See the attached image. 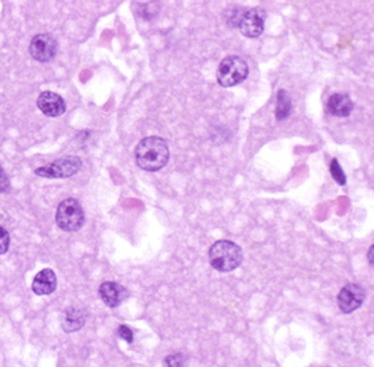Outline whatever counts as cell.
Masks as SVG:
<instances>
[{
    "instance_id": "8",
    "label": "cell",
    "mask_w": 374,
    "mask_h": 367,
    "mask_svg": "<svg viewBox=\"0 0 374 367\" xmlns=\"http://www.w3.org/2000/svg\"><path fill=\"white\" fill-rule=\"evenodd\" d=\"M366 300V291L357 283H347L338 295V305L343 314H352L361 307Z\"/></svg>"
},
{
    "instance_id": "3",
    "label": "cell",
    "mask_w": 374,
    "mask_h": 367,
    "mask_svg": "<svg viewBox=\"0 0 374 367\" xmlns=\"http://www.w3.org/2000/svg\"><path fill=\"white\" fill-rule=\"evenodd\" d=\"M55 223L65 233H76L86 223L83 206L76 199H65L58 204L55 213Z\"/></svg>"
},
{
    "instance_id": "13",
    "label": "cell",
    "mask_w": 374,
    "mask_h": 367,
    "mask_svg": "<svg viewBox=\"0 0 374 367\" xmlns=\"http://www.w3.org/2000/svg\"><path fill=\"white\" fill-rule=\"evenodd\" d=\"M87 322V312L81 308H68L62 315V329L67 333L80 331Z\"/></svg>"
},
{
    "instance_id": "16",
    "label": "cell",
    "mask_w": 374,
    "mask_h": 367,
    "mask_svg": "<svg viewBox=\"0 0 374 367\" xmlns=\"http://www.w3.org/2000/svg\"><path fill=\"white\" fill-rule=\"evenodd\" d=\"M185 364H186V357L182 353L169 354L165 359V367H185Z\"/></svg>"
},
{
    "instance_id": "2",
    "label": "cell",
    "mask_w": 374,
    "mask_h": 367,
    "mask_svg": "<svg viewBox=\"0 0 374 367\" xmlns=\"http://www.w3.org/2000/svg\"><path fill=\"white\" fill-rule=\"evenodd\" d=\"M244 260L240 246L230 240H220L208 250L210 265L220 272H232L237 269Z\"/></svg>"
},
{
    "instance_id": "9",
    "label": "cell",
    "mask_w": 374,
    "mask_h": 367,
    "mask_svg": "<svg viewBox=\"0 0 374 367\" xmlns=\"http://www.w3.org/2000/svg\"><path fill=\"white\" fill-rule=\"evenodd\" d=\"M98 293L102 302L109 308H118L129 295L123 285L112 281L102 282L98 289Z\"/></svg>"
},
{
    "instance_id": "12",
    "label": "cell",
    "mask_w": 374,
    "mask_h": 367,
    "mask_svg": "<svg viewBox=\"0 0 374 367\" xmlns=\"http://www.w3.org/2000/svg\"><path fill=\"white\" fill-rule=\"evenodd\" d=\"M326 108L329 111V114L335 115V116H340V118H346L353 112V101L350 100V97L347 94H333L326 104Z\"/></svg>"
},
{
    "instance_id": "7",
    "label": "cell",
    "mask_w": 374,
    "mask_h": 367,
    "mask_svg": "<svg viewBox=\"0 0 374 367\" xmlns=\"http://www.w3.org/2000/svg\"><path fill=\"white\" fill-rule=\"evenodd\" d=\"M57 41L51 34L43 33L37 34L30 41V54L32 57L39 62H48L51 61L57 54Z\"/></svg>"
},
{
    "instance_id": "11",
    "label": "cell",
    "mask_w": 374,
    "mask_h": 367,
    "mask_svg": "<svg viewBox=\"0 0 374 367\" xmlns=\"http://www.w3.org/2000/svg\"><path fill=\"white\" fill-rule=\"evenodd\" d=\"M55 288H57V276H55V272L50 268L41 269L34 276V281L32 285L33 292L39 297L50 295V293H53L55 291Z\"/></svg>"
},
{
    "instance_id": "4",
    "label": "cell",
    "mask_w": 374,
    "mask_h": 367,
    "mask_svg": "<svg viewBox=\"0 0 374 367\" xmlns=\"http://www.w3.org/2000/svg\"><path fill=\"white\" fill-rule=\"evenodd\" d=\"M248 77V64L239 55L222 58L217 69V81L221 87H234Z\"/></svg>"
},
{
    "instance_id": "20",
    "label": "cell",
    "mask_w": 374,
    "mask_h": 367,
    "mask_svg": "<svg viewBox=\"0 0 374 367\" xmlns=\"http://www.w3.org/2000/svg\"><path fill=\"white\" fill-rule=\"evenodd\" d=\"M368 258H370V264L373 265V246L370 247V251H368Z\"/></svg>"
},
{
    "instance_id": "17",
    "label": "cell",
    "mask_w": 374,
    "mask_h": 367,
    "mask_svg": "<svg viewBox=\"0 0 374 367\" xmlns=\"http://www.w3.org/2000/svg\"><path fill=\"white\" fill-rule=\"evenodd\" d=\"M9 246H11V236L6 232V229L0 226V255H4L8 253Z\"/></svg>"
},
{
    "instance_id": "18",
    "label": "cell",
    "mask_w": 374,
    "mask_h": 367,
    "mask_svg": "<svg viewBox=\"0 0 374 367\" xmlns=\"http://www.w3.org/2000/svg\"><path fill=\"white\" fill-rule=\"evenodd\" d=\"M118 336L121 339H123L126 343H132L133 342V332L131 328H128L126 325H121L118 328Z\"/></svg>"
},
{
    "instance_id": "1",
    "label": "cell",
    "mask_w": 374,
    "mask_h": 367,
    "mask_svg": "<svg viewBox=\"0 0 374 367\" xmlns=\"http://www.w3.org/2000/svg\"><path fill=\"white\" fill-rule=\"evenodd\" d=\"M169 146L159 136H147L142 139L135 149L138 166L146 172H158L169 162Z\"/></svg>"
},
{
    "instance_id": "19",
    "label": "cell",
    "mask_w": 374,
    "mask_h": 367,
    "mask_svg": "<svg viewBox=\"0 0 374 367\" xmlns=\"http://www.w3.org/2000/svg\"><path fill=\"white\" fill-rule=\"evenodd\" d=\"M11 190V180L5 172V169L0 166V193H6Z\"/></svg>"
},
{
    "instance_id": "6",
    "label": "cell",
    "mask_w": 374,
    "mask_h": 367,
    "mask_svg": "<svg viewBox=\"0 0 374 367\" xmlns=\"http://www.w3.org/2000/svg\"><path fill=\"white\" fill-rule=\"evenodd\" d=\"M267 13L260 8H253L246 11L241 15V19L239 22V27L241 33L248 39H257L264 32Z\"/></svg>"
},
{
    "instance_id": "14",
    "label": "cell",
    "mask_w": 374,
    "mask_h": 367,
    "mask_svg": "<svg viewBox=\"0 0 374 367\" xmlns=\"http://www.w3.org/2000/svg\"><path fill=\"white\" fill-rule=\"evenodd\" d=\"M290 111H292V102L288 93L285 90H279L276 94V111H275L276 119L279 121L286 119L290 115Z\"/></svg>"
},
{
    "instance_id": "10",
    "label": "cell",
    "mask_w": 374,
    "mask_h": 367,
    "mask_svg": "<svg viewBox=\"0 0 374 367\" xmlns=\"http://www.w3.org/2000/svg\"><path fill=\"white\" fill-rule=\"evenodd\" d=\"M37 107L44 115L51 118L60 116L65 112V101L61 95L51 91H44L39 95Z\"/></svg>"
},
{
    "instance_id": "15",
    "label": "cell",
    "mask_w": 374,
    "mask_h": 367,
    "mask_svg": "<svg viewBox=\"0 0 374 367\" xmlns=\"http://www.w3.org/2000/svg\"><path fill=\"white\" fill-rule=\"evenodd\" d=\"M330 173H332V178L335 179V182H338L340 186H345L346 185V175L339 164L338 159H333L332 164H330Z\"/></svg>"
},
{
    "instance_id": "5",
    "label": "cell",
    "mask_w": 374,
    "mask_h": 367,
    "mask_svg": "<svg viewBox=\"0 0 374 367\" xmlns=\"http://www.w3.org/2000/svg\"><path fill=\"white\" fill-rule=\"evenodd\" d=\"M83 162L79 156H67L62 159H58L47 166H41L36 169V175L41 178H50V179H65L71 178L81 169Z\"/></svg>"
}]
</instances>
